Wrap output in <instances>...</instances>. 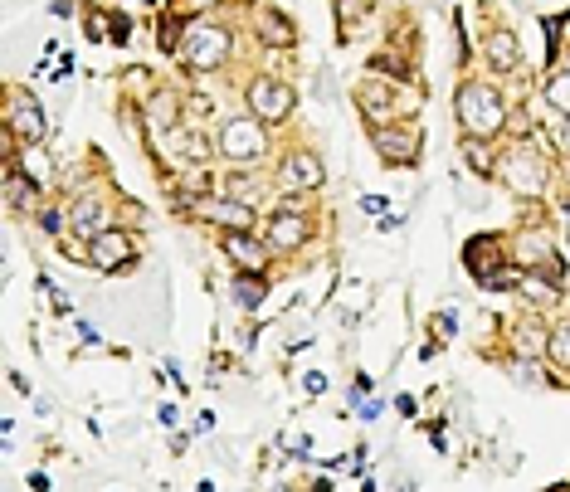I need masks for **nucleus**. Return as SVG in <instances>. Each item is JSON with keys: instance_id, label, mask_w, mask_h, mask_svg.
I'll return each instance as SVG.
<instances>
[{"instance_id": "obj_4", "label": "nucleus", "mask_w": 570, "mask_h": 492, "mask_svg": "<svg viewBox=\"0 0 570 492\" xmlns=\"http://www.w3.org/2000/svg\"><path fill=\"white\" fill-rule=\"evenodd\" d=\"M215 152L225 161H259L268 152V132L259 117H229L215 132Z\"/></svg>"}, {"instance_id": "obj_20", "label": "nucleus", "mask_w": 570, "mask_h": 492, "mask_svg": "<svg viewBox=\"0 0 570 492\" xmlns=\"http://www.w3.org/2000/svg\"><path fill=\"white\" fill-rule=\"evenodd\" d=\"M458 156H463L478 176H497V156H493V147H488L483 137H463V142H458Z\"/></svg>"}, {"instance_id": "obj_31", "label": "nucleus", "mask_w": 570, "mask_h": 492, "mask_svg": "<svg viewBox=\"0 0 570 492\" xmlns=\"http://www.w3.org/2000/svg\"><path fill=\"white\" fill-rule=\"evenodd\" d=\"M322 390H327V380H322L317 371H312V376H307V395H322Z\"/></svg>"}, {"instance_id": "obj_30", "label": "nucleus", "mask_w": 570, "mask_h": 492, "mask_svg": "<svg viewBox=\"0 0 570 492\" xmlns=\"http://www.w3.org/2000/svg\"><path fill=\"white\" fill-rule=\"evenodd\" d=\"M64 220H69V215H59V210H44V215H39V225L49 229V234H59V229H64Z\"/></svg>"}, {"instance_id": "obj_6", "label": "nucleus", "mask_w": 570, "mask_h": 492, "mask_svg": "<svg viewBox=\"0 0 570 492\" xmlns=\"http://www.w3.org/2000/svg\"><path fill=\"white\" fill-rule=\"evenodd\" d=\"M5 132L20 137L25 147H39V142H44V113H39L35 93L10 88V98H5Z\"/></svg>"}, {"instance_id": "obj_5", "label": "nucleus", "mask_w": 570, "mask_h": 492, "mask_svg": "<svg viewBox=\"0 0 570 492\" xmlns=\"http://www.w3.org/2000/svg\"><path fill=\"white\" fill-rule=\"evenodd\" d=\"M371 142H376L380 161H390V166H415L419 156H424V132H419L415 122L376 127V132H371Z\"/></svg>"}, {"instance_id": "obj_23", "label": "nucleus", "mask_w": 570, "mask_h": 492, "mask_svg": "<svg viewBox=\"0 0 570 492\" xmlns=\"http://www.w3.org/2000/svg\"><path fill=\"white\" fill-rule=\"evenodd\" d=\"M20 176H30L35 186H49V176H54V161L44 156V147H25V152H20Z\"/></svg>"}, {"instance_id": "obj_33", "label": "nucleus", "mask_w": 570, "mask_h": 492, "mask_svg": "<svg viewBox=\"0 0 570 492\" xmlns=\"http://www.w3.org/2000/svg\"><path fill=\"white\" fill-rule=\"evenodd\" d=\"M566 234H570V210H566Z\"/></svg>"}, {"instance_id": "obj_1", "label": "nucleus", "mask_w": 570, "mask_h": 492, "mask_svg": "<svg viewBox=\"0 0 570 492\" xmlns=\"http://www.w3.org/2000/svg\"><path fill=\"white\" fill-rule=\"evenodd\" d=\"M454 117H458V127H463L468 137L493 142L497 132L507 127V103H502V93H497L493 83H458Z\"/></svg>"}, {"instance_id": "obj_24", "label": "nucleus", "mask_w": 570, "mask_h": 492, "mask_svg": "<svg viewBox=\"0 0 570 492\" xmlns=\"http://www.w3.org/2000/svg\"><path fill=\"white\" fill-rule=\"evenodd\" d=\"M166 147H171V152H176V156H195V161H200V156L210 152V142H205L200 132H186V127H176V132H166Z\"/></svg>"}, {"instance_id": "obj_21", "label": "nucleus", "mask_w": 570, "mask_h": 492, "mask_svg": "<svg viewBox=\"0 0 570 492\" xmlns=\"http://www.w3.org/2000/svg\"><path fill=\"white\" fill-rule=\"evenodd\" d=\"M541 98H546V108L551 113L570 117V69H556V74L541 83Z\"/></svg>"}, {"instance_id": "obj_14", "label": "nucleus", "mask_w": 570, "mask_h": 492, "mask_svg": "<svg viewBox=\"0 0 570 492\" xmlns=\"http://www.w3.org/2000/svg\"><path fill=\"white\" fill-rule=\"evenodd\" d=\"M307 220H303V210H278L273 220H268V244L273 249H303L307 244Z\"/></svg>"}, {"instance_id": "obj_15", "label": "nucleus", "mask_w": 570, "mask_h": 492, "mask_svg": "<svg viewBox=\"0 0 570 492\" xmlns=\"http://www.w3.org/2000/svg\"><path fill=\"white\" fill-rule=\"evenodd\" d=\"M483 54H488V69L493 74H517L522 69V44L512 30H493L488 44H483Z\"/></svg>"}, {"instance_id": "obj_2", "label": "nucleus", "mask_w": 570, "mask_h": 492, "mask_svg": "<svg viewBox=\"0 0 570 492\" xmlns=\"http://www.w3.org/2000/svg\"><path fill=\"white\" fill-rule=\"evenodd\" d=\"M229 54H234V30L215 25V20H195V25H186V39H181V59H186V69L210 74V69L225 64Z\"/></svg>"}, {"instance_id": "obj_10", "label": "nucleus", "mask_w": 570, "mask_h": 492, "mask_svg": "<svg viewBox=\"0 0 570 492\" xmlns=\"http://www.w3.org/2000/svg\"><path fill=\"white\" fill-rule=\"evenodd\" d=\"M517 264L532 268V273L546 268V278H551V283H561V273H566L561 254L551 249V239H546V234H522V239H517Z\"/></svg>"}, {"instance_id": "obj_18", "label": "nucleus", "mask_w": 570, "mask_h": 492, "mask_svg": "<svg viewBox=\"0 0 570 492\" xmlns=\"http://www.w3.org/2000/svg\"><path fill=\"white\" fill-rule=\"evenodd\" d=\"M356 108H361V117L371 122V127H390V88H376V83H361L356 88Z\"/></svg>"}, {"instance_id": "obj_34", "label": "nucleus", "mask_w": 570, "mask_h": 492, "mask_svg": "<svg viewBox=\"0 0 570 492\" xmlns=\"http://www.w3.org/2000/svg\"><path fill=\"white\" fill-rule=\"evenodd\" d=\"M152 5H156V0H152Z\"/></svg>"}, {"instance_id": "obj_25", "label": "nucleus", "mask_w": 570, "mask_h": 492, "mask_svg": "<svg viewBox=\"0 0 570 492\" xmlns=\"http://www.w3.org/2000/svg\"><path fill=\"white\" fill-rule=\"evenodd\" d=\"M152 122L161 132H176V93H152Z\"/></svg>"}, {"instance_id": "obj_8", "label": "nucleus", "mask_w": 570, "mask_h": 492, "mask_svg": "<svg viewBox=\"0 0 570 492\" xmlns=\"http://www.w3.org/2000/svg\"><path fill=\"white\" fill-rule=\"evenodd\" d=\"M88 264L103 273H122L137 264V239L127 229H103L98 239H88Z\"/></svg>"}, {"instance_id": "obj_9", "label": "nucleus", "mask_w": 570, "mask_h": 492, "mask_svg": "<svg viewBox=\"0 0 570 492\" xmlns=\"http://www.w3.org/2000/svg\"><path fill=\"white\" fill-rule=\"evenodd\" d=\"M190 210L220 229H249V220H254V210H249L244 200H234V195H200Z\"/></svg>"}, {"instance_id": "obj_11", "label": "nucleus", "mask_w": 570, "mask_h": 492, "mask_svg": "<svg viewBox=\"0 0 570 492\" xmlns=\"http://www.w3.org/2000/svg\"><path fill=\"white\" fill-rule=\"evenodd\" d=\"M225 254L234 259L239 273H264L268 268V244L254 239L249 229H225Z\"/></svg>"}, {"instance_id": "obj_28", "label": "nucleus", "mask_w": 570, "mask_h": 492, "mask_svg": "<svg viewBox=\"0 0 570 492\" xmlns=\"http://www.w3.org/2000/svg\"><path fill=\"white\" fill-rule=\"evenodd\" d=\"M371 69H376V74H390V78H410V64H405V59H390V54H385V59H371Z\"/></svg>"}, {"instance_id": "obj_3", "label": "nucleus", "mask_w": 570, "mask_h": 492, "mask_svg": "<svg viewBox=\"0 0 570 492\" xmlns=\"http://www.w3.org/2000/svg\"><path fill=\"white\" fill-rule=\"evenodd\" d=\"M497 171H502L507 190H512V195H522V200H536V195L546 190V181H551V161L536 152L532 142H517L512 152L497 161Z\"/></svg>"}, {"instance_id": "obj_29", "label": "nucleus", "mask_w": 570, "mask_h": 492, "mask_svg": "<svg viewBox=\"0 0 570 492\" xmlns=\"http://www.w3.org/2000/svg\"><path fill=\"white\" fill-rule=\"evenodd\" d=\"M361 210H366L371 220H385V210H390V205H385L380 195H366V200H361Z\"/></svg>"}, {"instance_id": "obj_22", "label": "nucleus", "mask_w": 570, "mask_h": 492, "mask_svg": "<svg viewBox=\"0 0 570 492\" xmlns=\"http://www.w3.org/2000/svg\"><path fill=\"white\" fill-rule=\"evenodd\" d=\"M264 298H268V283H264V273H239L234 278V303L239 307H264Z\"/></svg>"}, {"instance_id": "obj_16", "label": "nucleus", "mask_w": 570, "mask_h": 492, "mask_svg": "<svg viewBox=\"0 0 570 492\" xmlns=\"http://www.w3.org/2000/svg\"><path fill=\"white\" fill-rule=\"evenodd\" d=\"M254 35L264 39L268 49H293L298 44V30H293V20L283 10H259L254 15Z\"/></svg>"}, {"instance_id": "obj_27", "label": "nucleus", "mask_w": 570, "mask_h": 492, "mask_svg": "<svg viewBox=\"0 0 570 492\" xmlns=\"http://www.w3.org/2000/svg\"><path fill=\"white\" fill-rule=\"evenodd\" d=\"M181 15H166V20H161V49H166V54H181Z\"/></svg>"}, {"instance_id": "obj_26", "label": "nucleus", "mask_w": 570, "mask_h": 492, "mask_svg": "<svg viewBox=\"0 0 570 492\" xmlns=\"http://www.w3.org/2000/svg\"><path fill=\"white\" fill-rule=\"evenodd\" d=\"M546 356H551L556 366H566V371H570V322H561V327L551 332V346H546Z\"/></svg>"}, {"instance_id": "obj_17", "label": "nucleus", "mask_w": 570, "mask_h": 492, "mask_svg": "<svg viewBox=\"0 0 570 492\" xmlns=\"http://www.w3.org/2000/svg\"><path fill=\"white\" fill-rule=\"evenodd\" d=\"M108 220H113V210H108L103 200H78L74 210H69V229L83 234V239H98L103 229H113Z\"/></svg>"}, {"instance_id": "obj_7", "label": "nucleus", "mask_w": 570, "mask_h": 492, "mask_svg": "<svg viewBox=\"0 0 570 492\" xmlns=\"http://www.w3.org/2000/svg\"><path fill=\"white\" fill-rule=\"evenodd\" d=\"M249 117H259V122H283V117L293 113V103H298V93L288 88V83H278V78H254L249 83Z\"/></svg>"}, {"instance_id": "obj_12", "label": "nucleus", "mask_w": 570, "mask_h": 492, "mask_svg": "<svg viewBox=\"0 0 570 492\" xmlns=\"http://www.w3.org/2000/svg\"><path fill=\"white\" fill-rule=\"evenodd\" d=\"M463 264H468V273L488 288L497 273H502V249H497V239L493 234H478V239H468L463 244Z\"/></svg>"}, {"instance_id": "obj_13", "label": "nucleus", "mask_w": 570, "mask_h": 492, "mask_svg": "<svg viewBox=\"0 0 570 492\" xmlns=\"http://www.w3.org/2000/svg\"><path fill=\"white\" fill-rule=\"evenodd\" d=\"M278 181L288 190H317L327 181V171H322V156L317 152H293L283 166H278Z\"/></svg>"}, {"instance_id": "obj_19", "label": "nucleus", "mask_w": 570, "mask_h": 492, "mask_svg": "<svg viewBox=\"0 0 570 492\" xmlns=\"http://www.w3.org/2000/svg\"><path fill=\"white\" fill-rule=\"evenodd\" d=\"M512 346H517V361H536V356L551 346V337H546L536 322H517V327H512Z\"/></svg>"}, {"instance_id": "obj_32", "label": "nucleus", "mask_w": 570, "mask_h": 492, "mask_svg": "<svg viewBox=\"0 0 570 492\" xmlns=\"http://www.w3.org/2000/svg\"><path fill=\"white\" fill-rule=\"evenodd\" d=\"M561 142H566V152H570V117H566V137H561Z\"/></svg>"}]
</instances>
